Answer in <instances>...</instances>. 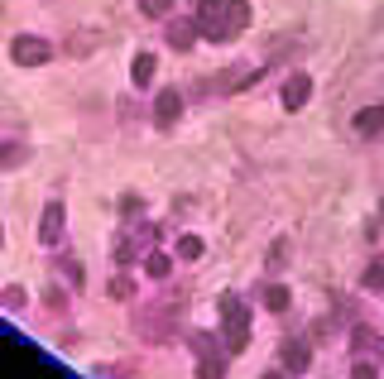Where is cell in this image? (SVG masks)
Listing matches in <instances>:
<instances>
[{"mask_svg":"<svg viewBox=\"0 0 384 379\" xmlns=\"http://www.w3.org/2000/svg\"><path fill=\"white\" fill-rule=\"evenodd\" d=\"M192 351H197V379H221L226 375V341H212L207 331H192Z\"/></svg>","mask_w":384,"mask_h":379,"instance_id":"3","label":"cell"},{"mask_svg":"<svg viewBox=\"0 0 384 379\" xmlns=\"http://www.w3.org/2000/svg\"><path fill=\"white\" fill-rule=\"evenodd\" d=\"M264 307H269V312H288V288H283V283H269V288H264Z\"/></svg>","mask_w":384,"mask_h":379,"instance_id":"13","label":"cell"},{"mask_svg":"<svg viewBox=\"0 0 384 379\" xmlns=\"http://www.w3.org/2000/svg\"><path fill=\"white\" fill-rule=\"evenodd\" d=\"M168 269H173V259H168L164 250H154V255L144 259V274H149V278H168Z\"/></svg>","mask_w":384,"mask_h":379,"instance_id":"12","label":"cell"},{"mask_svg":"<svg viewBox=\"0 0 384 379\" xmlns=\"http://www.w3.org/2000/svg\"><path fill=\"white\" fill-rule=\"evenodd\" d=\"M10 58H15L20 68H39V63H49V58H53V44H49V39H39V34H20V39L10 44Z\"/></svg>","mask_w":384,"mask_h":379,"instance_id":"4","label":"cell"},{"mask_svg":"<svg viewBox=\"0 0 384 379\" xmlns=\"http://www.w3.org/2000/svg\"><path fill=\"white\" fill-rule=\"evenodd\" d=\"M63 226H68L63 202H49V207H44V221H39V245H49V250H53L58 236H63Z\"/></svg>","mask_w":384,"mask_h":379,"instance_id":"6","label":"cell"},{"mask_svg":"<svg viewBox=\"0 0 384 379\" xmlns=\"http://www.w3.org/2000/svg\"><path fill=\"white\" fill-rule=\"evenodd\" d=\"M178 115H183V96H178V91H164V96L154 101V125H159V130H173Z\"/></svg>","mask_w":384,"mask_h":379,"instance_id":"7","label":"cell"},{"mask_svg":"<svg viewBox=\"0 0 384 379\" xmlns=\"http://www.w3.org/2000/svg\"><path fill=\"white\" fill-rule=\"evenodd\" d=\"M307 96H312V77H307V72H293V77L283 82V91H279L283 110H302V106H307Z\"/></svg>","mask_w":384,"mask_h":379,"instance_id":"5","label":"cell"},{"mask_svg":"<svg viewBox=\"0 0 384 379\" xmlns=\"http://www.w3.org/2000/svg\"><path fill=\"white\" fill-rule=\"evenodd\" d=\"M312 365V351H307V341H283V370L288 375H302Z\"/></svg>","mask_w":384,"mask_h":379,"instance_id":"8","label":"cell"},{"mask_svg":"<svg viewBox=\"0 0 384 379\" xmlns=\"http://www.w3.org/2000/svg\"><path fill=\"white\" fill-rule=\"evenodd\" d=\"M384 130V106H365L356 115V135H365V139H375Z\"/></svg>","mask_w":384,"mask_h":379,"instance_id":"9","label":"cell"},{"mask_svg":"<svg viewBox=\"0 0 384 379\" xmlns=\"http://www.w3.org/2000/svg\"><path fill=\"white\" fill-rule=\"evenodd\" d=\"M110 298H130V278H110Z\"/></svg>","mask_w":384,"mask_h":379,"instance_id":"19","label":"cell"},{"mask_svg":"<svg viewBox=\"0 0 384 379\" xmlns=\"http://www.w3.org/2000/svg\"><path fill=\"white\" fill-rule=\"evenodd\" d=\"M264 379H283V375H264Z\"/></svg>","mask_w":384,"mask_h":379,"instance_id":"24","label":"cell"},{"mask_svg":"<svg viewBox=\"0 0 384 379\" xmlns=\"http://www.w3.org/2000/svg\"><path fill=\"white\" fill-rule=\"evenodd\" d=\"M192 39H202V34H197V20H173V25H168V44H173V49H192Z\"/></svg>","mask_w":384,"mask_h":379,"instance_id":"10","label":"cell"},{"mask_svg":"<svg viewBox=\"0 0 384 379\" xmlns=\"http://www.w3.org/2000/svg\"><path fill=\"white\" fill-rule=\"evenodd\" d=\"M154 72H159V58H154V53H135V63H130L135 86H149V82H154Z\"/></svg>","mask_w":384,"mask_h":379,"instance_id":"11","label":"cell"},{"mask_svg":"<svg viewBox=\"0 0 384 379\" xmlns=\"http://www.w3.org/2000/svg\"><path fill=\"white\" fill-rule=\"evenodd\" d=\"M375 351H380V355H384V341H375Z\"/></svg>","mask_w":384,"mask_h":379,"instance_id":"23","label":"cell"},{"mask_svg":"<svg viewBox=\"0 0 384 379\" xmlns=\"http://www.w3.org/2000/svg\"><path fill=\"white\" fill-rule=\"evenodd\" d=\"M63 269H68V278H72V283H82V264H77V259H63Z\"/></svg>","mask_w":384,"mask_h":379,"instance_id":"21","label":"cell"},{"mask_svg":"<svg viewBox=\"0 0 384 379\" xmlns=\"http://www.w3.org/2000/svg\"><path fill=\"white\" fill-rule=\"evenodd\" d=\"M351 379H380V375H375V365H370V360H356V370H351Z\"/></svg>","mask_w":384,"mask_h":379,"instance_id":"18","label":"cell"},{"mask_svg":"<svg viewBox=\"0 0 384 379\" xmlns=\"http://www.w3.org/2000/svg\"><path fill=\"white\" fill-rule=\"evenodd\" d=\"M365 288H370V293H384V259H375V264L365 269Z\"/></svg>","mask_w":384,"mask_h":379,"instance_id":"15","label":"cell"},{"mask_svg":"<svg viewBox=\"0 0 384 379\" xmlns=\"http://www.w3.org/2000/svg\"><path fill=\"white\" fill-rule=\"evenodd\" d=\"M120 212H125V217H139V197H120Z\"/></svg>","mask_w":384,"mask_h":379,"instance_id":"22","label":"cell"},{"mask_svg":"<svg viewBox=\"0 0 384 379\" xmlns=\"http://www.w3.org/2000/svg\"><path fill=\"white\" fill-rule=\"evenodd\" d=\"M221 341L231 355L250 346V307L241 293H221Z\"/></svg>","mask_w":384,"mask_h":379,"instance_id":"2","label":"cell"},{"mask_svg":"<svg viewBox=\"0 0 384 379\" xmlns=\"http://www.w3.org/2000/svg\"><path fill=\"white\" fill-rule=\"evenodd\" d=\"M25 159H29L25 144H0V163H10V168H15V163H25Z\"/></svg>","mask_w":384,"mask_h":379,"instance_id":"16","label":"cell"},{"mask_svg":"<svg viewBox=\"0 0 384 379\" xmlns=\"http://www.w3.org/2000/svg\"><path fill=\"white\" fill-rule=\"evenodd\" d=\"M192 20H197V34H202V39L231 44V39H241L245 25H250V0H202Z\"/></svg>","mask_w":384,"mask_h":379,"instance_id":"1","label":"cell"},{"mask_svg":"<svg viewBox=\"0 0 384 379\" xmlns=\"http://www.w3.org/2000/svg\"><path fill=\"white\" fill-rule=\"evenodd\" d=\"M5 307H10V312L25 307V288H10V293H5Z\"/></svg>","mask_w":384,"mask_h":379,"instance_id":"20","label":"cell"},{"mask_svg":"<svg viewBox=\"0 0 384 379\" xmlns=\"http://www.w3.org/2000/svg\"><path fill=\"white\" fill-rule=\"evenodd\" d=\"M178 259H202V236H178Z\"/></svg>","mask_w":384,"mask_h":379,"instance_id":"14","label":"cell"},{"mask_svg":"<svg viewBox=\"0 0 384 379\" xmlns=\"http://www.w3.org/2000/svg\"><path fill=\"white\" fill-rule=\"evenodd\" d=\"M144 15H173V0H139Z\"/></svg>","mask_w":384,"mask_h":379,"instance_id":"17","label":"cell"}]
</instances>
